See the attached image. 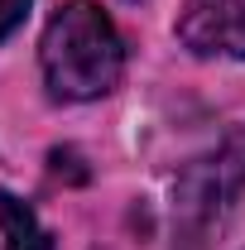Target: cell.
Returning a JSON list of instances; mask_svg holds the SVG:
<instances>
[{
    "instance_id": "obj_1",
    "label": "cell",
    "mask_w": 245,
    "mask_h": 250,
    "mask_svg": "<svg viewBox=\"0 0 245 250\" xmlns=\"http://www.w3.org/2000/svg\"><path fill=\"white\" fill-rule=\"evenodd\" d=\"M39 67L58 101H96L125 72V43L116 20L96 0H67L39 39Z\"/></svg>"
},
{
    "instance_id": "obj_2",
    "label": "cell",
    "mask_w": 245,
    "mask_h": 250,
    "mask_svg": "<svg viewBox=\"0 0 245 250\" xmlns=\"http://www.w3.org/2000/svg\"><path fill=\"white\" fill-rule=\"evenodd\" d=\"M173 29L197 58H245V0H183Z\"/></svg>"
},
{
    "instance_id": "obj_3",
    "label": "cell",
    "mask_w": 245,
    "mask_h": 250,
    "mask_svg": "<svg viewBox=\"0 0 245 250\" xmlns=\"http://www.w3.org/2000/svg\"><path fill=\"white\" fill-rule=\"evenodd\" d=\"M0 236H5V250H53V236L34 217V207L5 188H0Z\"/></svg>"
},
{
    "instance_id": "obj_4",
    "label": "cell",
    "mask_w": 245,
    "mask_h": 250,
    "mask_svg": "<svg viewBox=\"0 0 245 250\" xmlns=\"http://www.w3.org/2000/svg\"><path fill=\"white\" fill-rule=\"evenodd\" d=\"M29 5H34V0H0V39H5V34H15L20 24H24Z\"/></svg>"
}]
</instances>
